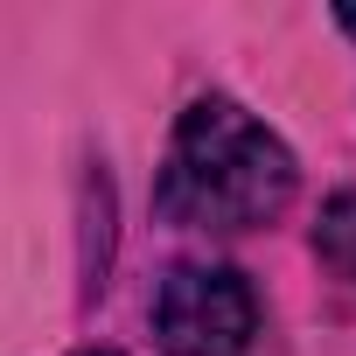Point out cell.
Instances as JSON below:
<instances>
[{
	"label": "cell",
	"instance_id": "obj_5",
	"mask_svg": "<svg viewBox=\"0 0 356 356\" xmlns=\"http://www.w3.org/2000/svg\"><path fill=\"white\" fill-rule=\"evenodd\" d=\"M84 356H112V349H84Z\"/></svg>",
	"mask_w": 356,
	"mask_h": 356
},
{
	"label": "cell",
	"instance_id": "obj_4",
	"mask_svg": "<svg viewBox=\"0 0 356 356\" xmlns=\"http://www.w3.org/2000/svg\"><path fill=\"white\" fill-rule=\"evenodd\" d=\"M342 29H349V35H356V8H349V15H342Z\"/></svg>",
	"mask_w": 356,
	"mask_h": 356
},
{
	"label": "cell",
	"instance_id": "obj_3",
	"mask_svg": "<svg viewBox=\"0 0 356 356\" xmlns=\"http://www.w3.org/2000/svg\"><path fill=\"white\" fill-rule=\"evenodd\" d=\"M314 259H321L335 280H356V189H342V196H328V203H321Z\"/></svg>",
	"mask_w": 356,
	"mask_h": 356
},
{
	"label": "cell",
	"instance_id": "obj_2",
	"mask_svg": "<svg viewBox=\"0 0 356 356\" xmlns=\"http://www.w3.org/2000/svg\"><path fill=\"white\" fill-rule=\"evenodd\" d=\"M259 335V300L231 266H175L154 293V342L168 356H245Z\"/></svg>",
	"mask_w": 356,
	"mask_h": 356
},
{
	"label": "cell",
	"instance_id": "obj_1",
	"mask_svg": "<svg viewBox=\"0 0 356 356\" xmlns=\"http://www.w3.org/2000/svg\"><path fill=\"white\" fill-rule=\"evenodd\" d=\"M293 182L300 175H293L286 140L266 119H252L238 98L210 91L175 119L154 210L182 231H252L293 203Z\"/></svg>",
	"mask_w": 356,
	"mask_h": 356
}]
</instances>
